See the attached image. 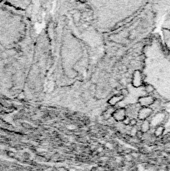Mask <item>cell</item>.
Instances as JSON below:
<instances>
[{
  "mask_svg": "<svg viewBox=\"0 0 170 171\" xmlns=\"http://www.w3.org/2000/svg\"><path fill=\"white\" fill-rule=\"evenodd\" d=\"M123 98V95H120V96H118V95L113 96V97H112V98L110 99L109 104H113H113H116L117 103H118V102L120 101Z\"/></svg>",
  "mask_w": 170,
  "mask_h": 171,
  "instance_id": "obj_5",
  "label": "cell"
},
{
  "mask_svg": "<svg viewBox=\"0 0 170 171\" xmlns=\"http://www.w3.org/2000/svg\"><path fill=\"white\" fill-rule=\"evenodd\" d=\"M140 102L142 103L143 105H149V104L154 103V99L152 98L151 96H147V97H143L140 99Z\"/></svg>",
  "mask_w": 170,
  "mask_h": 171,
  "instance_id": "obj_4",
  "label": "cell"
},
{
  "mask_svg": "<svg viewBox=\"0 0 170 171\" xmlns=\"http://www.w3.org/2000/svg\"><path fill=\"white\" fill-rule=\"evenodd\" d=\"M164 128L163 126L158 127L156 130H155V135H156V136H160V135L164 133Z\"/></svg>",
  "mask_w": 170,
  "mask_h": 171,
  "instance_id": "obj_6",
  "label": "cell"
},
{
  "mask_svg": "<svg viewBox=\"0 0 170 171\" xmlns=\"http://www.w3.org/2000/svg\"><path fill=\"white\" fill-rule=\"evenodd\" d=\"M141 84H142L141 74L138 71H136L133 76V84L134 85L135 87H138V86H140Z\"/></svg>",
  "mask_w": 170,
  "mask_h": 171,
  "instance_id": "obj_3",
  "label": "cell"
},
{
  "mask_svg": "<svg viewBox=\"0 0 170 171\" xmlns=\"http://www.w3.org/2000/svg\"><path fill=\"white\" fill-rule=\"evenodd\" d=\"M113 116L117 121H123L126 118V110L124 109H119L113 113Z\"/></svg>",
  "mask_w": 170,
  "mask_h": 171,
  "instance_id": "obj_1",
  "label": "cell"
},
{
  "mask_svg": "<svg viewBox=\"0 0 170 171\" xmlns=\"http://www.w3.org/2000/svg\"><path fill=\"white\" fill-rule=\"evenodd\" d=\"M152 113V109L148 108V107H143L141 109V110L139 111V114H138V118L140 119H144L150 115V114Z\"/></svg>",
  "mask_w": 170,
  "mask_h": 171,
  "instance_id": "obj_2",
  "label": "cell"
},
{
  "mask_svg": "<svg viewBox=\"0 0 170 171\" xmlns=\"http://www.w3.org/2000/svg\"><path fill=\"white\" fill-rule=\"evenodd\" d=\"M149 129V123L148 121H145L142 125V131L143 132H147Z\"/></svg>",
  "mask_w": 170,
  "mask_h": 171,
  "instance_id": "obj_7",
  "label": "cell"
}]
</instances>
